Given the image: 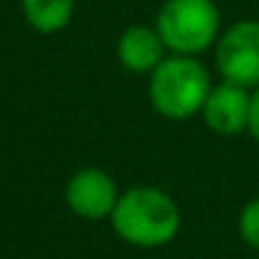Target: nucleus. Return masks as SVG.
Segmentation results:
<instances>
[{"mask_svg": "<svg viewBox=\"0 0 259 259\" xmlns=\"http://www.w3.org/2000/svg\"><path fill=\"white\" fill-rule=\"evenodd\" d=\"M155 28L173 54L198 56L221 36V11L213 0H165Z\"/></svg>", "mask_w": 259, "mask_h": 259, "instance_id": "nucleus-3", "label": "nucleus"}, {"mask_svg": "<svg viewBox=\"0 0 259 259\" xmlns=\"http://www.w3.org/2000/svg\"><path fill=\"white\" fill-rule=\"evenodd\" d=\"M211 92L208 69L196 56H165L150 74V104L165 119H188L201 114Z\"/></svg>", "mask_w": 259, "mask_h": 259, "instance_id": "nucleus-2", "label": "nucleus"}, {"mask_svg": "<svg viewBox=\"0 0 259 259\" xmlns=\"http://www.w3.org/2000/svg\"><path fill=\"white\" fill-rule=\"evenodd\" d=\"M165 49L158 28L130 26L117 41V61L133 74H153L165 59Z\"/></svg>", "mask_w": 259, "mask_h": 259, "instance_id": "nucleus-7", "label": "nucleus"}, {"mask_svg": "<svg viewBox=\"0 0 259 259\" xmlns=\"http://www.w3.org/2000/svg\"><path fill=\"white\" fill-rule=\"evenodd\" d=\"M216 69L224 81L259 87V21H236L216 41Z\"/></svg>", "mask_w": 259, "mask_h": 259, "instance_id": "nucleus-4", "label": "nucleus"}, {"mask_svg": "<svg viewBox=\"0 0 259 259\" xmlns=\"http://www.w3.org/2000/svg\"><path fill=\"white\" fill-rule=\"evenodd\" d=\"M64 198H66V206L79 219L99 221V219L112 216V211L119 201V191L109 173H104L99 168H81L69 178Z\"/></svg>", "mask_w": 259, "mask_h": 259, "instance_id": "nucleus-5", "label": "nucleus"}, {"mask_svg": "<svg viewBox=\"0 0 259 259\" xmlns=\"http://www.w3.org/2000/svg\"><path fill=\"white\" fill-rule=\"evenodd\" d=\"M249 104L251 94L246 92V87L221 81L219 87H211L201 114L211 133L234 138L249 127Z\"/></svg>", "mask_w": 259, "mask_h": 259, "instance_id": "nucleus-6", "label": "nucleus"}, {"mask_svg": "<svg viewBox=\"0 0 259 259\" xmlns=\"http://www.w3.org/2000/svg\"><path fill=\"white\" fill-rule=\"evenodd\" d=\"M249 133H251V138L259 143V87H256V92L251 94V104H249Z\"/></svg>", "mask_w": 259, "mask_h": 259, "instance_id": "nucleus-10", "label": "nucleus"}, {"mask_svg": "<svg viewBox=\"0 0 259 259\" xmlns=\"http://www.w3.org/2000/svg\"><path fill=\"white\" fill-rule=\"evenodd\" d=\"M21 8L38 33H59L71 23L76 0H21Z\"/></svg>", "mask_w": 259, "mask_h": 259, "instance_id": "nucleus-8", "label": "nucleus"}, {"mask_svg": "<svg viewBox=\"0 0 259 259\" xmlns=\"http://www.w3.org/2000/svg\"><path fill=\"white\" fill-rule=\"evenodd\" d=\"M109 224L122 241L143 249H155L173 241L181 231V208L165 191L138 186L119 193Z\"/></svg>", "mask_w": 259, "mask_h": 259, "instance_id": "nucleus-1", "label": "nucleus"}, {"mask_svg": "<svg viewBox=\"0 0 259 259\" xmlns=\"http://www.w3.org/2000/svg\"><path fill=\"white\" fill-rule=\"evenodd\" d=\"M239 234L241 239L259 251V198H251L239 213Z\"/></svg>", "mask_w": 259, "mask_h": 259, "instance_id": "nucleus-9", "label": "nucleus"}]
</instances>
